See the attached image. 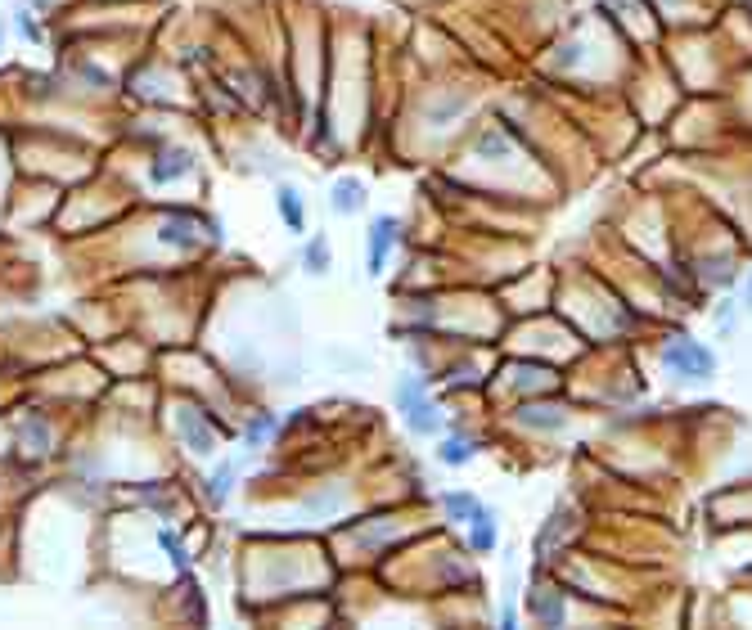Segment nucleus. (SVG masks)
<instances>
[{
  "label": "nucleus",
  "instance_id": "obj_15",
  "mask_svg": "<svg viewBox=\"0 0 752 630\" xmlns=\"http://www.w3.org/2000/svg\"><path fill=\"white\" fill-rule=\"evenodd\" d=\"M532 608H536V617L550 621V626H559V621H563V603H559V594H550V590H536Z\"/></svg>",
  "mask_w": 752,
  "mask_h": 630
},
{
  "label": "nucleus",
  "instance_id": "obj_4",
  "mask_svg": "<svg viewBox=\"0 0 752 630\" xmlns=\"http://www.w3.org/2000/svg\"><path fill=\"white\" fill-rule=\"evenodd\" d=\"M199 167V162H194V153L190 149H163V153H154V158H149V180H154V185H172V180H181V176H190V171Z\"/></svg>",
  "mask_w": 752,
  "mask_h": 630
},
{
  "label": "nucleus",
  "instance_id": "obj_16",
  "mask_svg": "<svg viewBox=\"0 0 752 630\" xmlns=\"http://www.w3.org/2000/svg\"><path fill=\"white\" fill-rule=\"evenodd\" d=\"M14 32H19L23 41H41V36H46V32H41V23L32 18V9H19V14H14Z\"/></svg>",
  "mask_w": 752,
  "mask_h": 630
},
{
  "label": "nucleus",
  "instance_id": "obj_10",
  "mask_svg": "<svg viewBox=\"0 0 752 630\" xmlns=\"http://www.w3.org/2000/svg\"><path fill=\"white\" fill-rule=\"evenodd\" d=\"M442 509H446V518H451V522H464V527H469V522L478 518L487 504H482L473 491H446L442 495Z\"/></svg>",
  "mask_w": 752,
  "mask_h": 630
},
{
  "label": "nucleus",
  "instance_id": "obj_2",
  "mask_svg": "<svg viewBox=\"0 0 752 630\" xmlns=\"http://www.w3.org/2000/svg\"><path fill=\"white\" fill-rule=\"evenodd\" d=\"M176 432H181L185 450H190L194 459H217L221 455V432L212 428V419L203 410H194V405H181V410H176Z\"/></svg>",
  "mask_w": 752,
  "mask_h": 630
},
{
  "label": "nucleus",
  "instance_id": "obj_3",
  "mask_svg": "<svg viewBox=\"0 0 752 630\" xmlns=\"http://www.w3.org/2000/svg\"><path fill=\"white\" fill-rule=\"evenodd\" d=\"M397 239H401V225L392 221V216H374L370 234H365V261H370V275H383L388 252L397 248Z\"/></svg>",
  "mask_w": 752,
  "mask_h": 630
},
{
  "label": "nucleus",
  "instance_id": "obj_21",
  "mask_svg": "<svg viewBox=\"0 0 752 630\" xmlns=\"http://www.w3.org/2000/svg\"><path fill=\"white\" fill-rule=\"evenodd\" d=\"M0 45H5V27H0Z\"/></svg>",
  "mask_w": 752,
  "mask_h": 630
},
{
  "label": "nucleus",
  "instance_id": "obj_19",
  "mask_svg": "<svg viewBox=\"0 0 752 630\" xmlns=\"http://www.w3.org/2000/svg\"><path fill=\"white\" fill-rule=\"evenodd\" d=\"M743 306H752V275H748V284H743Z\"/></svg>",
  "mask_w": 752,
  "mask_h": 630
},
{
  "label": "nucleus",
  "instance_id": "obj_5",
  "mask_svg": "<svg viewBox=\"0 0 752 630\" xmlns=\"http://www.w3.org/2000/svg\"><path fill=\"white\" fill-rule=\"evenodd\" d=\"M401 419H406V428L415 432V437H437V432H442V405L428 401V392H424L419 401H410L406 410H401Z\"/></svg>",
  "mask_w": 752,
  "mask_h": 630
},
{
  "label": "nucleus",
  "instance_id": "obj_20",
  "mask_svg": "<svg viewBox=\"0 0 752 630\" xmlns=\"http://www.w3.org/2000/svg\"><path fill=\"white\" fill-rule=\"evenodd\" d=\"M46 5H55V0H32V9H46Z\"/></svg>",
  "mask_w": 752,
  "mask_h": 630
},
{
  "label": "nucleus",
  "instance_id": "obj_9",
  "mask_svg": "<svg viewBox=\"0 0 752 630\" xmlns=\"http://www.w3.org/2000/svg\"><path fill=\"white\" fill-rule=\"evenodd\" d=\"M496 540H500V531H496V513L482 509L478 518L469 522V536H464V545H469L473 554H491V549H496Z\"/></svg>",
  "mask_w": 752,
  "mask_h": 630
},
{
  "label": "nucleus",
  "instance_id": "obj_1",
  "mask_svg": "<svg viewBox=\"0 0 752 630\" xmlns=\"http://www.w3.org/2000/svg\"><path fill=\"white\" fill-rule=\"evenodd\" d=\"M662 369L676 378H689V383H707V378L716 374V351L703 347L698 338H689V333H676V338L662 342Z\"/></svg>",
  "mask_w": 752,
  "mask_h": 630
},
{
  "label": "nucleus",
  "instance_id": "obj_14",
  "mask_svg": "<svg viewBox=\"0 0 752 630\" xmlns=\"http://www.w3.org/2000/svg\"><path fill=\"white\" fill-rule=\"evenodd\" d=\"M158 545H163V554H167V558H172L176 576H185V581H190V554H185L181 536H176V531H172V527H158Z\"/></svg>",
  "mask_w": 752,
  "mask_h": 630
},
{
  "label": "nucleus",
  "instance_id": "obj_8",
  "mask_svg": "<svg viewBox=\"0 0 752 630\" xmlns=\"http://www.w3.org/2000/svg\"><path fill=\"white\" fill-rule=\"evenodd\" d=\"M365 185L356 176H343V180H334V189H329V207H334L338 216H356L365 207Z\"/></svg>",
  "mask_w": 752,
  "mask_h": 630
},
{
  "label": "nucleus",
  "instance_id": "obj_18",
  "mask_svg": "<svg viewBox=\"0 0 752 630\" xmlns=\"http://www.w3.org/2000/svg\"><path fill=\"white\" fill-rule=\"evenodd\" d=\"M545 410H550V405H541V410H536V405H532V410H527L523 419L532 423V428H559V423H563V414H559V410H554V414H545Z\"/></svg>",
  "mask_w": 752,
  "mask_h": 630
},
{
  "label": "nucleus",
  "instance_id": "obj_7",
  "mask_svg": "<svg viewBox=\"0 0 752 630\" xmlns=\"http://www.w3.org/2000/svg\"><path fill=\"white\" fill-rule=\"evenodd\" d=\"M275 212H280V221H284V230H289V234L307 230V203H302L298 185H280V189H275Z\"/></svg>",
  "mask_w": 752,
  "mask_h": 630
},
{
  "label": "nucleus",
  "instance_id": "obj_11",
  "mask_svg": "<svg viewBox=\"0 0 752 630\" xmlns=\"http://www.w3.org/2000/svg\"><path fill=\"white\" fill-rule=\"evenodd\" d=\"M329 266H334V248H329L325 234L307 239V248H302V270H307V275H329Z\"/></svg>",
  "mask_w": 752,
  "mask_h": 630
},
{
  "label": "nucleus",
  "instance_id": "obj_6",
  "mask_svg": "<svg viewBox=\"0 0 752 630\" xmlns=\"http://www.w3.org/2000/svg\"><path fill=\"white\" fill-rule=\"evenodd\" d=\"M235 477H239V464L235 459H221V464L203 477V500H208L212 509H221V504L230 500V491H235Z\"/></svg>",
  "mask_w": 752,
  "mask_h": 630
},
{
  "label": "nucleus",
  "instance_id": "obj_12",
  "mask_svg": "<svg viewBox=\"0 0 752 630\" xmlns=\"http://www.w3.org/2000/svg\"><path fill=\"white\" fill-rule=\"evenodd\" d=\"M275 432H280V419H275L271 410H257L253 419L244 423V446L248 450H257V446H266V441L275 437Z\"/></svg>",
  "mask_w": 752,
  "mask_h": 630
},
{
  "label": "nucleus",
  "instance_id": "obj_13",
  "mask_svg": "<svg viewBox=\"0 0 752 630\" xmlns=\"http://www.w3.org/2000/svg\"><path fill=\"white\" fill-rule=\"evenodd\" d=\"M473 455H478V441H473V437H446L442 446H437V459H442L446 468H460V464H469Z\"/></svg>",
  "mask_w": 752,
  "mask_h": 630
},
{
  "label": "nucleus",
  "instance_id": "obj_17",
  "mask_svg": "<svg viewBox=\"0 0 752 630\" xmlns=\"http://www.w3.org/2000/svg\"><path fill=\"white\" fill-rule=\"evenodd\" d=\"M163 243H176V248H190V221H163Z\"/></svg>",
  "mask_w": 752,
  "mask_h": 630
}]
</instances>
